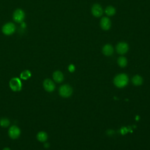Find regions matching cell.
<instances>
[{"mask_svg": "<svg viewBox=\"0 0 150 150\" xmlns=\"http://www.w3.org/2000/svg\"><path fill=\"white\" fill-rule=\"evenodd\" d=\"M43 86L45 90L48 92H52L55 89V85L54 82L49 79H46L44 80Z\"/></svg>", "mask_w": 150, "mask_h": 150, "instance_id": "ba28073f", "label": "cell"}, {"mask_svg": "<svg viewBox=\"0 0 150 150\" xmlns=\"http://www.w3.org/2000/svg\"><path fill=\"white\" fill-rule=\"evenodd\" d=\"M22 24H21V27L23 28H25V27H26V24H25V23H21Z\"/></svg>", "mask_w": 150, "mask_h": 150, "instance_id": "ffe728a7", "label": "cell"}, {"mask_svg": "<svg viewBox=\"0 0 150 150\" xmlns=\"http://www.w3.org/2000/svg\"><path fill=\"white\" fill-rule=\"evenodd\" d=\"M10 124V120L7 118H3L0 120V125L2 127H7Z\"/></svg>", "mask_w": 150, "mask_h": 150, "instance_id": "ac0fdd59", "label": "cell"}, {"mask_svg": "<svg viewBox=\"0 0 150 150\" xmlns=\"http://www.w3.org/2000/svg\"><path fill=\"white\" fill-rule=\"evenodd\" d=\"M111 21L107 17H103L100 21V27L101 28L105 31L108 30L111 28Z\"/></svg>", "mask_w": 150, "mask_h": 150, "instance_id": "30bf717a", "label": "cell"}, {"mask_svg": "<svg viewBox=\"0 0 150 150\" xmlns=\"http://www.w3.org/2000/svg\"><path fill=\"white\" fill-rule=\"evenodd\" d=\"M25 18V14L24 12L21 10V9H18L17 10L13 15V18L14 20L17 23H21L24 21V19Z\"/></svg>", "mask_w": 150, "mask_h": 150, "instance_id": "8992f818", "label": "cell"}, {"mask_svg": "<svg viewBox=\"0 0 150 150\" xmlns=\"http://www.w3.org/2000/svg\"><path fill=\"white\" fill-rule=\"evenodd\" d=\"M117 62H118V65L121 68H124L126 66V65H127V60L124 56H121L118 58Z\"/></svg>", "mask_w": 150, "mask_h": 150, "instance_id": "2e32d148", "label": "cell"}, {"mask_svg": "<svg viewBox=\"0 0 150 150\" xmlns=\"http://www.w3.org/2000/svg\"><path fill=\"white\" fill-rule=\"evenodd\" d=\"M92 13L96 17H100L103 13V10L101 6L98 4H95L92 8Z\"/></svg>", "mask_w": 150, "mask_h": 150, "instance_id": "9c48e42d", "label": "cell"}, {"mask_svg": "<svg viewBox=\"0 0 150 150\" xmlns=\"http://www.w3.org/2000/svg\"><path fill=\"white\" fill-rule=\"evenodd\" d=\"M37 138L40 142H45L48 139V135L44 131H41L38 133Z\"/></svg>", "mask_w": 150, "mask_h": 150, "instance_id": "4fadbf2b", "label": "cell"}, {"mask_svg": "<svg viewBox=\"0 0 150 150\" xmlns=\"http://www.w3.org/2000/svg\"><path fill=\"white\" fill-rule=\"evenodd\" d=\"M69 70L70 72H73L75 71V66L73 65H69Z\"/></svg>", "mask_w": 150, "mask_h": 150, "instance_id": "d6986e66", "label": "cell"}, {"mask_svg": "<svg viewBox=\"0 0 150 150\" xmlns=\"http://www.w3.org/2000/svg\"><path fill=\"white\" fill-rule=\"evenodd\" d=\"M59 92V94L62 97L67 98L70 97L72 95L73 93V89L70 85H64L60 87Z\"/></svg>", "mask_w": 150, "mask_h": 150, "instance_id": "7a4b0ae2", "label": "cell"}, {"mask_svg": "<svg viewBox=\"0 0 150 150\" xmlns=\"http://www.w3.org/2000/svg\"><path fill=\"white\" fill-rule=\"evenodd\" d=\"M15 26L14 24L11 23H7L6 25H4L2 29L3 32L7 35H12L15 32Z\"/></svg>", "mask_w": 150, "mask_h": 150, "instance_id": "5b68a950", "label": "cell"}, {"mask_svg": "<svg viewBox=\"0 0 150 150\" xmlns=\"http://www.w3.org/2000/svg\"><path fill=\"white\" fill-rule=\"evenodd\" d=\"M105 13L107 15L111 17L115 14V9L112 6H108L105 10Z\"/></svg>", "mask_w": 150, "mask_h": 150, "instance_id": "9a60e30c", "label": "cell"}, {"mask_svg": "<svg viewBox=\"0 0 150 150\" xmlns=\"http://www.w3.org/2000/svg\"><path fill=\"white\" fill-rule=\"evenodd\" d=\"M143 80L142 77L139 75H135L132 79V83L135 86H139L142 83Z\"/></svg>", "mask_w": 150, "mask_h": 150, "instance_id": "5bb4252c", "label": "cell"}, {"mask_svg": "<svg viewBox=\"0 0 150 150\" xmlns=\"http://www.w3.org/2000/svg\"><path fill=\"white\" fill-rule=\"evenodd\" d=\"M10 87L14 92H20L22 89V83L18 77H14L10 82Z\"/></svg>", "mask_w": 150, "mask_h": 150, "instance_id": "3957f363", "label": "cell"}, {"mask_svg": "<svg viewBox=\"0 0 150 150\" xmlns=\"http://www.w3.org/2000/svg\"><path fill=\"white\" fill-rule=\"evenodd\" d=\"M31 76V73L28 70H25L23 71L21 74V77L24 80H27L28 79L30 78Z\"/></svg>", "mask_w": 150, "mask_h": 150, "instance_id": "e0dca14e", "label": "cell"}, {"mask_svg": "<svg viewBox=\"0 0 150 150\" xmlns=\"http://www.w3.org/2000/svg\"><path fill=\"white\" fill-rule=\"evenodd\" d=\"M128 82V77L127 75L121 73L116 76L114 79V83L115 86L118 88L125 87Z\"/></svg>", "mask_w": 150, "mask_h": 150, "instance_id": "6da1fadb", "label": "cell"}, {"mask_svg": "<svg viewBox=\"0 0 150 150\" xmlns=\"http://www.w3.org/2000/svg\"><path fill=\"white\" fill-rule=\"evenodd\" d=\"M53 78L56 83H61L64 79L63 75L61 71H56L53 74Z\"/></svg>", "mask_w": 150, "mask_h": 150, "instance_id": "7c38bea8", "label": "cell"}, {"mask_svg": "<svg viewBox=\"0 0 150 150\" xmlns=\"http://www.w3.org/2000/svg\"><path fill=\"white\" fill-rule=\"evenodd\" d=\"M3 150H11L9 148H8V147H6V148H4Z\"/></svg>", "mask_w": 150, "mask_h": 150, "instance_id": "44dd1931", "label": "cell"}, {"mask_svg": "<svg viewBox=\"0 0 150 150\" xmlns=\"http://www.w3.org/2000/svg\"><path fill=\"white\" fill-rule=\"evenodd\" d=\"M102 52L103 54L106 56H110L113 54L114 48L110 44H107L104 45L103 48Z\"/></svg>", "mask_w": 150, "mask_h": 150, "instance_id": "8fae6325", "label": "cell"}, {"mask_svg": "<svg viewBox=\"0 0 150 150\" xmlns=\"http://www.w3.org/2000/svg\"><path fill=\"white\" fill-rule=\"evenodd\" d=\"M128 51V45L127 43L121 42L118 43L116 46V51L118 54L124 55Z\"/></svg>", "mask_w": 150, "mask_h": 150, "instance_id": "52a82bcc", "label": "cell"}, {"mask_svg": "<svg viewBox=\"0 0 150 150\" xmlns=\"http://www.w3.org/2000/svg\"><path fill=\"white\" fill-rule=\"evenodd\" d=\"M8 134L12 139H17L20 136L21 130L17 126L13 125L8 130Z\"/></svg>", "mask_w": 150, "mask_h": 150, "instance_id": "277c9868", "label": "cell"}]
</instances>
